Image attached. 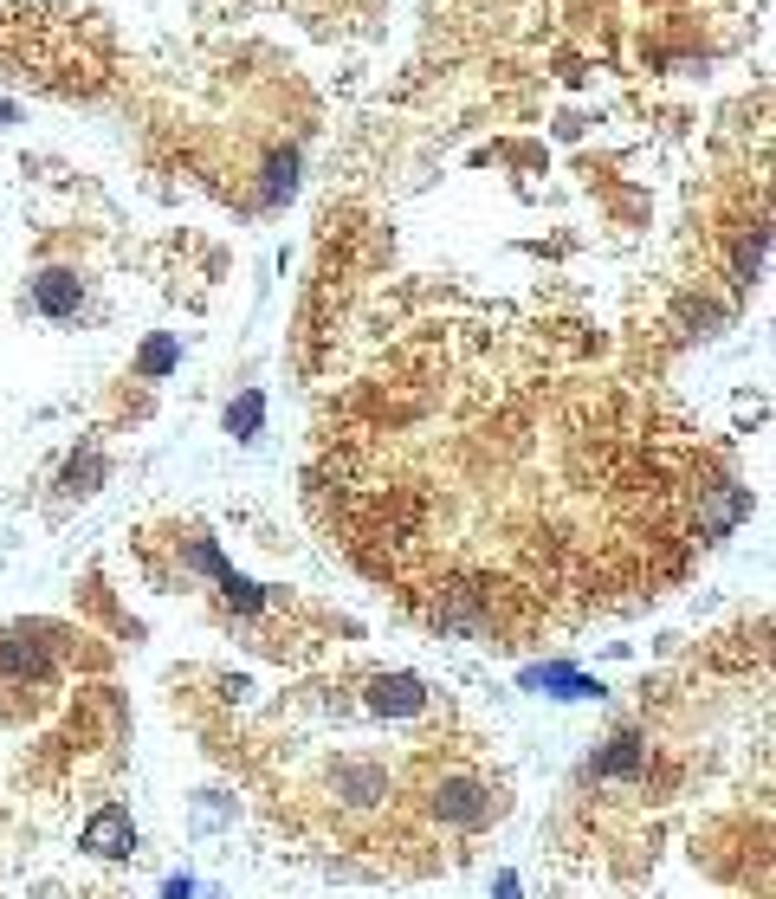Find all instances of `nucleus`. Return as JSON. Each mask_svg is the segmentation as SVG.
<instances>
[{"instance_id":"nucleus-2","label":"nucleus","mask_w":776,"mask_h":899,"mask_svg":"<svg viewBox=\"0 0 776 899\" xmlns=\"http://www.w3.org/2000/svg\"><path fill=\"white\" fill-rule=\"evenodd\" d=\"M78 848L84 854H97V861H117V854H130L137 848V822H130V809H97L91 822H84V834H78Z\"/></svg>"},{"instance_id":"nucleus-1","label":"nucleus","mask_w":776,"mask_h":899,"mask_svg":"<svg viewBox=\"0 0 776 899\" xmlns=\"http://www.w3.org/2000/svg\"><path fill=\"white\" fill-rule=\"evenodd\" d=\"M433 816L453 822V829H486L498 816V796L479 789V783H466V776H447V783H433Z\"/></svg>"},{"instance_id":"nucleus-9","label":"nucleus","mask_w":776,"mask_h":899,"mask_svg":"<svg viewBox=\"0 0 776 899\" xmlns=\"http://www.w3.org/2000/svg\"><path fill=\"white\" fill-rule=\"evenodd\" d=\"M291 169H298V155H273V182H266V195H291Z\"/></svg>"},{"instance_id":"nucleus-5","label":"nucleus","mask_w":776,"mask_h":899,"mask_svg":"<svg viewBox=\"0 0 776 899\" xmlns=\"http://www.w3.org/2000/svg\"><path fill=\"white\" fill-rule=\"evenodd\" d=\"M97 480H104V453L84 447V453L66 466V492H71V498H84V492H97Z\"/></svg>"},{"instance_id":"nucleus-6","label":"nucleus","mask_w":776,"mask_h":899,"mask_svg":"<svg viewBox=\"0 0 776 899\" xmlns=\"http://www.w3.org/2000/svg\"><path fill=\"white\" fill-rule=\"evenodd\" d=\"M764 246H771V233H764V227L738 246V285H757V273H764Z\"/></svg>"},{"instance_id":"nucleus-8","label":"nucleus","mask_w":776,"mask_h":899,"mask_svg":"<svg viewBox=\"0 0 776 899\" xmlns=\"http://www.w3.org/2000/svg\"><path fill=\"white\" fill-rule=\"evenodd\" d=\"M169 369H175V337H155L142 349V376H169Z\"/></svg>"},{"instance_id":"nucleus-3","label":"nucleus","mask_w":776,"mask_h":899,"mask_svg":"<svg viewBox=\"0 0 776 899\" xmlns=\"http://www.w3.org/2000/svg\"><path fill=\"white\" fill-rule=\"evenodd\" d=\"M0 673H7V680H46V673H53V654H46L33 634H7V641H0Z\"/></svg>"},{"instance_id":"nucleus-4","label":"nucleus","mask_w":776,"mask_h":899,"mask_svg":"<svg viewBox=\"0 0 776 899\" xmlns=\"http://www.w3.org/2000/svg\"><path fill=\"white\" fill-rule=\"evenodd\" d=\"M78 298H84V278L78 273H39L33 278V311H39V318H71Z\"/></svg>"},{"instance_id":"nucleus-7","label":"nucleus","mask_w":776,"mask_h":899,"mask_svg":"<svg viewBox=\"0 0 776 899\" xmlns=\"http://www.w3.org/2000/svg\"><path fill=\"white\" fill-rule=\"evenodd\" d=\"M259 415H266V402H259V395H240V408H227V427H233L240 440H253V427H259Z\"/></svg>"}]
</instances>
